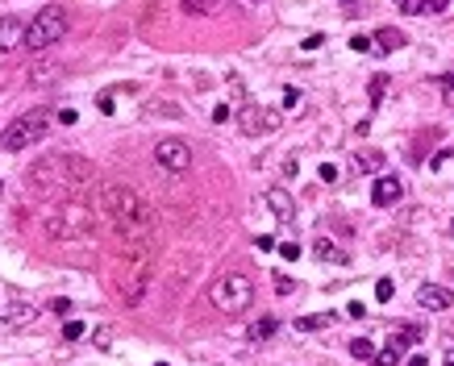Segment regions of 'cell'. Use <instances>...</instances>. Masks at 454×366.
I'll return each instance as SVG.
<instances>
[{
    "mask_svg": "<svg viewBox=\"0 0 454 366\" xmlns=\"http://www.w3.org/2000/svg\"><path fill=\"white\" fill-rule=\"evenodd\" d=\"M67 38V13L59 5H46L34 21H25V42L21 50H50L55 42Z\"/></svg>",
    "mask_w": 454,
    "mask_h": 366,
    "instance_id": "obj_1",
    "label": "cell"
},
{
    "mask_svg": "<svg viewBox=\"0 0 454 366\" xmlns=\"http://www.w3.org/2000/svg\"><path fill=\"white\" fill-rule=\"evenodd\" d=\"M100 208H105L121 229H146L150 225V213L142 208V200L129 187H105L100 192Z\"/></svg>",
    "mask_w": 454,
    "mask_h": 366,
    "instance_id": "obj_2",
    "label": "cell"
},
{
    "mask_svg": "<svg viewBox=\"0 0 454 366\" xmlns=\"http://www.w3.org/2000/svg\"><path fill=\"white\" fill-rule=\"evenodd\" d=\"M209 300H213V308H221V312H229V317H238V312H246L250 300H255V283H250V275L229 271V275L213 279Z\"/></svg>",
    "mask_w": 454,
    "mask_h": 366,
    "instance_id": "obj_3",
    "label": "cell"
},
{
    "mask_svg": "<svg viewBox=\"0 0 454 366\" xmlns=\"http://www.w3.org/2000/svg\"><path fill=\"white\" fill-rule=\"evenodd\" d=\"M92 229H96V221H92V213H88L84 204H67V208H59V213H50V217H46V233H50V237H59V241L92 237Z\"/></svg>",
    "mask_w": 454,
    "mask_h": 366,
    "instance_id": "obj_4",
    "label": "cell"
},
{
    "mask_svg": "<svg viewBox=\"0 0 454 366\" xmlns=\"http://www.w3.org/2000/svg\"><path fill=\"white\" fill-rule=\"evenodd\" d=\"M46 121H50L46 109H34V113L13 117V121L5 125V133H0V150H25V146H34V142L46 133Z\"/></svg>",
    "mask_w": 454,
    "mask_h": 366,
    "instance_id": "obj_5",
    "label": "cell"
},
{
    "mask_svg": "<svg viewBox=\"0 0 454 366\" xmlns=\"http://www.w3.org/2000/svg\"><path fill=\"white\" fill-rule=\"evenodd\" d=\"M155 163L163 167V171H188L192 167V146L184 142V138H163L159 146H155Z\"/></svg>",
    "mask_w": 454,
    "mask_h": 366,
    "instance_id": "obj_6",
    "label": "cell"
},
{
    "mask_svg": "<svg viewBox=\"0 0 454 366\" xmlns=\"http://www.w3.org/2000/svg\"><path fill=\"white\" fill-rule=\"evenodd\" d=\"M275 125H279V117L267 113V109H259V104H246V109L238 113V129H242L246 138H259V133H267V129H275Z\"/></svg>",
    "mask_w": 454,
    "mask_h": 366,
    "instance_id": "obj_7",
    "label": "cell"
},
{
    "mask_svg": "<svg viewBox=\"0 0 454 366\" xmlns=\"http://www.w3.org/2000/svg\"><path fill=\"white\" fill-rule=\"evenodd\" d=\"M267 208L275 213V221H296V200H292V192L288 187H267Z\"/></svg>",
    "mask_w": 454,
    "mask_h": 366,
    "instance_id": "obj_8",
    "label": "cell"
},
{
    "mask_svg": "<svg viewBox=\"0 0 454 366\" xmlns=\"http://www.w3.org/2000/svg\"><path fill=\"white\" fill-rule=\"evenodd\" d=\"M450 300H454V296H450L446 287H438V283H421V287H417V304L429 308V312H446Z\"/></svg>",
    "mask_w": 454,
    "mask_h": 366,
    "instance_id": "obj_9",
    "label": "cell"
},
{
    "mask_svg": "<svg viewBox=\"0 0 454 366\" xmlns=\"http://www.w3.org/2000/svg\"><path fill=\"white\" fill-rule=\"evenodd\" d=\"M21 42H25V25H21V17H0V55L17 50Z\"/></svg>",
    "mask_w": 454,
    "mask_h": 366,
    "instance_id": "obj_10",
    "label": "cell"
},
{
    "mask_svg": "<svg viewBox=\"0 0 454 366\" xmlns=\"http://www.w3.org/2000/svg\"><path fill=\"white\" fill-rule=\"evenodd\" d=\"M0 321H5V329H13V333H17V329H29V325L38 321V308H34V304H9Z\"/></svg>",
    "mask_w": 454,
    "mask_h": 366,
    "instance_id": "obj_11",
    "label": "cell"
},
{
    "mask_svg": "<svg viewBox=\"0 0 454 366\" xmlns=\"http://www.w3.org/2000/svg\"><path fill=\"white\" fill-rule=\"evenodd\" d=\"M400 196H405V183H400L396 175H379L375 187H371V200H375V204H396Z\"/></svg>",
    "mask_w": 454,
    "mask_h": 366,
    "instance_id": "obj_12",
    "label": "cell"
},
{
    "mask_svg": "<svg viewBox=\"0 0 454 366\" xmlns=\"http://www.w3.org/2000/svg\"><path fill=\"white\" fill-rule=\"evenodd\" d=\"M375 55H392V50H405V34L400 29H392V25H383V29H375Z\"/></svg>",
    "mask_w": 454,
    "mask_h": 366,
    "instance_id": "obj_13",
    "label": "cell"
},
{
    "mask_svg": "<svg viewBox=\"0 0 454 366\" xmlns=\"http://www.w3.org/2000/svg\"><path fill=\"white\" fill-rule=\"evenodd\" d=\"M275 329H279V321H275V317H259L255 325L246 329V341H250V345H263V341H271V337H275Z\"/></svg>",
    "mask_w": 454,
    "mask_h": 366,
    "instance_id": "obj_14",
    "label": "cell"
},
{
    "mask_svg": "<svg viewBox=\"0 0 454 366\" xmlns=\"http://www.w3.org/2000/svg\"><path fill=\"white\" fill-rule=\"evenodd\" d=\"M450 0H400V13L409 17H421V13H442Z\"/></svg>",
    "mask_w": 454,
    "mask_h": 366,
    "instance_id": "obj_15",
    "label": "cell"
},
{
    "mask_svg": "<svg viewBox=\"0 0 454 366\" xmlns=\"http://www.w3.org/2000/svg\"><path fill=\"white\" fill-rule=\"evenodd\" d=\"M355 167L359 171H383V150H359L355 154Z\"/></svg>",
    "mask_w": 454,
    "mask_h": 366,
    "instance_id": "obj_16",
    "label": "cell"
},
{
    "mask_svg": "<svg viewBox=\"0 0 454 366\" xmlns=\"http://www.w3.org/2000/svg\"><path fill=\"white\" fill-rule=\"evenodd\" d=\"M313 254L321 258V263H346V254H342V250H338V246H333L329 237H321V241L313 246Z\"/></svg>",
    "mask_w": 454,
    "mask_h": 366,
    "instance_id": "obj_17",
    "label": "cell"
},
{
    "mask_svg": "<svg viewBox=\"0 0 454 366\" xmlns=\"http://www.w3.org/2000/svg\"><path fill=\"white\" fill-rule=\"evenodd\" d=\"M188 17H209V13H217V0H184L179 5Z\"/></svg>",
    "mask_w": 454,
    "mask_h": 366,
    "instance_id": "obj_18",
    "label": "cell"
},
{
    "mask_svg": "<svg viewBox=\"0 0 454 366\" xmlns=\"http://www.w3.org/2000/svg\"><path fill=\"white\" fill-rule=\"evenodd\" d=\"M350 354H355L359 362H371V358H375V345H371L367 337H359V341H350Z\"/></svg>",
    "mask_w": 454,
    "mask_h": 366,
    "instance_id": "obj_19",
    "label": "cell"
},
{
    "mask_svg": "<svg viewBox=\"0 0 454 366\" xmlns=\"http://www.w3.org/2000/svg\"><path fill=\"white\" fill-rule=\"evenodd\" d=\"M392 296H396V287H392V279H379V283H375V300H379V304H388Z\"/></svg>",
    "mask_w": 454,
    "mask_h": 366,
    "instance_id": "obj_20",
    "label": "cell"
},
{
    "mask_svg": "<svg viewBox=\"0 0 454 366\" xmlns=\"http://www.w3.org/2000/svg\"><path fill=\"white\" fill-rule=\"evenodd\" d=\"M325 321H329V317H300V321H296V329H300V333H309V329H321Z\"/></svg>",
    "mask_w": 454,
    "mask_h": 366,
    "instance_id": "obj_21",
    "label": "cell"
},
{
    "mask_svg": "<svg viewBox=\"0 0 454 366\" xmlns=\"http://www.w3.org/2000/svg\"><path fill=\"white\" fill-rule=\"evenodd\" d=\"M55 75H63V67H34V71H29L34 83H38V79H55Z\"/></svg>",
    "mask_w": 454,
    "mask_h": 366,
    "instance_id": "obj_22",
    "label": "cell"
},
{
    "mask_svg": "<svg viewBox=\"0 0 454 366\" xmlns=\"http://www.w3.org/2000/svg\"><path fill=\"white\" fill-rule=\"evenodd\" d=\"M275 291H279V296H292V291H296V279H292V275H275Z\"/></svg>",
    "mask_w": 454,
    "mask_h": 366,
    "instance_id": "obj_23",
    "label": "cell"
},
{
    "mask_svg": "<svg viewBox=\"0 0 454 366\" xmlns=\"http://www.w3.org/2000/svg\"><path fill=\"white\" fill-rule=\"evenodd\" d=\"M75 337H84V321H67L63 325V341H75Z\"/></svg>",
    "mask_w": 454,
    "mask_h": 366,
    "instance_id": "obj_24",
    "label": "cell"
},
{
    "mask_svg": "<svg viewBox=\"0 0 454 366\" xmlns=\"http://www.w3.org/2000/svg\"><path fill=\"white\" fill-rule=\"evenodd\" d=\"M396 362H400V350H392V345L383 354H375V366H396Z\"/></svg>",
    "mask_w": 454,
    "mask_h": 366,
    "instance_id": "obj_25",
    "label": "cell"
},
{
    "mask_svg": "<svg viewBox=\"0 0 454 366\" xmlns=\"http://www.w3.org/2000/svg\"><path fill=\"white\" fill-rule=\"evenodd\" d=\"M371 46H375V42H371V38H363V34H355V38H350V50H359V55H367Z\"/></svg>",
    "mask_w": 454,
    "mask_h": 366,
    "instance_id": "obj_26",
    "label": "cell"
},
{
    "mask_svg": "<svg viewBox=\"0 0 454 366\" xmlns=\"http://www.w3.org/2000/svg\"><path fill=\"white\" fill-rule=\"evenodd\" d=\"M383 88H388V75H375L371 79V100H383Z\"/></svg>",
    "mask_w": 454,
    "mask_h": 366,
    "instance_id": "obj_27",
    "label": "cell"
},
{
    "mask_svg": "<svg viewBox=\"0 0 454 366\" xmlns=\"http://www.w3.org/2000/svg\"><path fill=\"white\" fill-rule=\"evenodd\" d=\"M96 109L109 117V113H113V96H109V92H100V96H96Z\"/></svg>",
    "mask_w": 454,
    "mask_h": 366,
    "instance_id": "obj_28",
    "label": "cell"
},
{
    "mask_svg": "<svg viewBox=\"0 0 454 366\" xmlns=\"http://www.w3.org/2000/svg\"><path fill=\"white\" fill-rule=\"evenodd\" d=\"M279 254L288 258V263H296V258H300V246H296V241H283V246H279Z\"/></svg>",
    "mask_w": 454,
    "mask_h": 366,
    "instance_id": "obj_29",
    "label": "cell"
},
{
    "mask_svg": "<svg viewBox=\"0 0 454 366\" xmlns=\"http://www.w3.org/2000/svg\"><path fill=\"white\" fill-rule=\"evenodd\" d=\"M213 121H217V125L229 121V104H217V109H213Z\"/></svg>",
    "mask_w": 454,
    "mask_h": 366,
    "instance_id": "obj_30",
    "label": "cell"
},
{
    "mask_svg": "<svg viewBox=\"0 0 454 366\" xmlns=\"http://www.w3.org/2000/svg\"><path fill=\"white\" fill-rule=\"evenodd\" d=\"M321 179L333 183V179H338V167H333V163H321Z\"/></svg>",
    "mask_w": 454,
    "mask_h": 366,
    "instance_id": "obj_31",
    "label": "cell"
},
{
    "mask_svg": "<svg viewBox=\"0 0 454 366\" xmlns=\"http://www.w3.org/2000/svg\"><path fill=\"white\" fill-rule=\"evenodd\" d=\"M92 337H96V345H109V341H113V329H96Z\"/></svg>",
    "mask_w": 454,
    "mask_h": 366,
    "instance_id": "obj_32",
    "label": "cell"
},
{
    "mask_svg": "<svg viewBox=\"0 0 454 366\" xmlns=\"http://www.w3.org/2000/svg\"><path fill=\"white\" fill-rule=\"evenodd\" d=\"M346 312H350V317H355V321H363V317H367V308H363V304H359V300H355V304H350V308H346Z\"/></svg>",
    "mask_w": 454,
    "mask_h": 366,
    "instance_id": "obj_33",
    "label": "cell"
},
{
    "mask_svg": "<svg viewBox=\"0 0 454 366\" xmlns=\"http://www.w3.org/2000/svg\"><path fill=\"white\" fill-rule=\"evenodd\" d=\"M321 42H325V34H309V38H305V50H317Z\"/></svg>",
    "mask_w": 454,
    "mask_h": 366,
    "instance_id": "obj_34",
    "label": "cell"
},
{
    "mask_svg": "<svg viewBox=\"0 0 454 366\" xmlns=\"http://www.w3.org/2000/svg\"><path fill=\"white\" fill-rule=\"evenodd\" d=\"M75 117H79L75 109H63V113H59V121H63V125H75Z\"/></svg>",
    "mask_w": 454,
    "mask_h": 366,
    "instance_id": "obj_35",
    "label": "cell"
},
{
    "mask_svg": "<svg viewBox=\"0 0 454 366\" xmlns=\"http://www.w3.org/2000/svg\"><path fill=\"white\" fill-rule=\"evenodd\" d=\"M442 366H454V350H446V354H442Z\"/></svg>",
    "mask_w": 454,
    "mask_h": 366,
    "instance_id": "obj_36",
    "label": "cell"
},
{
    "mask_svg": "<svg viewBox=\"0 0 454 366\" xmlns=\"http://www.w3.org/2000/svg\"><path fill=\"white\" fill-rule=\"evenodd\" d=\"M0 196H5V183H0Z\"/></svg>",
    "mask_w": 454,
    "mask_h": 366,
    "instance_id": "obj_37",
    "label": "cell"
},
{
    "mask_svg": "<svg viewBox=\"0 0 454 366\" xmlns=\"http://www.w3.org/2000/svg\"><path fill=\"white\" fill-rule=\"evenodd\" d=\"M155 366H167V362H155Z\"/></svg>",
    "mask_w": 454,
    "mask_h": 366,
    "instance_id": "obj_38",
    "label": "cell"
},
{
    "mask_svg": "<svg viewBox=\"0 0 454 366\" xmlns=\"http://www.w3.org/2000/svg\"><path fill=\"white\" fill-rule=\"evenodd\" d=\"M346 5H350V0H346Z\"/></svg>",
    "mask_w": 454,
    "mask_h": 366,
    "instance_id": "obj_39",
    "label": "cell"
},
{
    "mask_svg": "<svg viewBox=\"0 0 454 366\" xmlns=\"http://www.w3.org/2000/svg\"><path fill=\"white\" fill-rule=\"evenodd\" d=\"M450 229H454V225H450Z\"/></svg>",
    "mask_w": 454,
    "mask_h": 366,
    "instance_id": "obj_40",
    "label": "cell"
}]
</instances>
